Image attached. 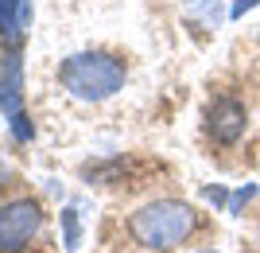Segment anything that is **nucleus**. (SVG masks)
Here are the masks:
<instances>
[{
	"label": "nucleus",
	"instance_id": "nucleus-1",
	"mask_svg": "<svg viewBox=\"0 0 260 253\" xmlns=\"http://www.w3.org/2000/svg\"><path fill=\"white\" fill-rule=\"evenodd\" d=\"M194 222L198 218H194L190 203H183V199H155V203H144L128 218V234H132V242L144 245V249L167 253L194 234Z\"/></svg>",
	"mask_w": 260,
	"mask_h": 253
},
{
	"label": "nucleus",
	"instance_id": "nucleus-2",
	"mask_svg": "<svg viewBox=\"0 0 260 253\" xmlns=\"http://www.w3.org/2000/svg\"><path fill=\"white\" fill-rule=\"evenodd\" d=\"M58 82L78 101H105L124 86V63L109 51H78V55L62 59Z\"/></svg>",
	"mask_w": 260,
	"mask_h": 253
},
{
	"label": "nucleus",
	"instance_id": "nucleus-3",
	"mask_svg": "<svg viewBox=\"0 0 260 253\" xmlns=\"http://www.w3.org/2000/svg\"><path fill=\"white\" fill-rule=\"evenodd\" d=\"M43 226V210L35 199H12L0 207V253H20Z\"/></svg>",
	"mask_w": 260,
	"mask_h": 253
},
{
	"label": "nucleus",
	"instance_id": "nucleus-4",
	"mask_svg": "<svg viewBox=\"0 0 260 253\" xmlns=\"http://www.w3.org/2000/svg\"><path fill=\"white\" fill-rule=\"evenodd\" d=\"M245 125H249V113H245V105L233 101V98L214 101L210 113H206V132L217 144H237L241 136H245Z\"/></svg>",
	"mask_w": 260,
	"mask_h": 253
},
{
	"label": "nucleus",
	"instance_id": "nucleus-5",
	"mask_svg": "<svg viewBox=\"0 0 260 253\" xmlns=\"http://www.w3.org/2000/svg\"><path fill=\"white\" fill-rule=\"evenodd\" d=\"M0 113L8 121L16 113H23V66L16 55L4 63V74H0Z\"/></svg>",
	"mask_w": 260,
	"mask_h": 253
},
{
	"label": "nucleus",
	"instance_id": "nucleus-6",
	"mask_svg": "<svg viewBox=\"0 0 260 253\" xmlns=\"http://www.w3.org/2000/svg\"><path fill=\"white\" fill-rule=\"evenodd\" d=\"M183 16L202 32L221 27V0H183Z\"/></svg>",
	"mask_w": 260,
	"mask_h": 253
},
{
	"label": "nucleus",
	"instance_id": "nucleus-7",
	"mask_svg": "<svg viewBox=\"0 0 260 253\" xmlns=\"http://www.w3.org/2000/svg\"><path fill=\"white\" fill-rule=\"evenodd\" d=\"M23 20H27V0H0V39L4 43H20Z\"/></svg>",
	"mask_w": 260,
	"mask_h": 253
},
{
	"label": "nucleus",
	"instance_id": "nucleus-8",
	"mask_svg": "<svg viewBox=\"0 0 260 253\" xmlns=\"http://www.w3.org/2000/svg\"><path fill=\"white\" fill-rule=\"evenodd\" d=\"M62 230H66V249H78V210L74 207L62 210Z\"/></svg>",
	"mask_w": 260,
	"mask_h": 253
},
{
	"label": "nucleus",
	"instance_id": "nucleus-9",
	"mask_svg": "<svg viewBox=\"0 0 260 253\" xmlns=\"http://www.w3.org/2000/svg\"><path fill=\"white\" fill-rule=\"evenodd\" d=\"M12 132H16V140H31V117H27V113H16V117H12Z\"/></svg>",
	"mask_w": 260,
	"mask_h": 253
},
{
	"label": "nucleus",
	"instance_id": "nucleus-10",
	"mask_svg": "<svg viewBox=\"0 0 260 253\" xmlns=\"http://www.w3.org/2000/svg\"><path fill=\"white\" fill-rule=\"evenodd\" d=\"M252 195H256V187H252V183H249V187H241V191H237V195L229 199V210H237V207H241V203H249V199H252Z\"/></svg>",
	"mask_w": 260,
	"mask_h": 253
},
{
	"label": "nucleus",
	"instance_id": "nucleus-11",
	"mask_svg": "<svg viewBox=\"0 0 260 253\" xmlns=\"http://www.w3.org/2000/svg\"><path fill=\"white\" fill-rule=\"evenodd\" d=\"M256 4H260V0H237V4L229 8V16L237 20V16H245V12H249V8H256Z\"/></svg>",
	"mask_w": 260,
	"mask_h": 253
},
{
	"label": "nucleus",
	"instance_id": "nucleus-12",
	"mask_svg": "<svg viewBox=\"0 0 260 253\" xmlns=\"http://www.w3.org/2000/svg\"><path fill=\"white\" fill-rule=\"evenodd\" d=\"M210 253H214V249H210Z\"/></svg>",
	"mask_w": 260,
	"mask_h": 253
}]
</instances>
